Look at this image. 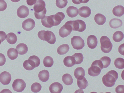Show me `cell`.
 <instances>
[{
  "label": "cell",
  "mask_w": 124,
  "mask_h": 93,
  "mask_svg": "<svg viewBox=\"0 0 124 93\" xmlns=\"http://www.w3.org/2000/svg\"><path fill=\"white\" fill-rule=\"evenodd\" d=\"M118 78V73L115 70H111L104 75L102 78L103 84L108 87H111L115 84Z\"/></svg>",
  "instance_id": "obj_1"
},
{
  "label": "cell",
  "mask_w": 124,
  "mask_h": 93,
  "mask_svg": "<svg viewBox=\"0 0 124 93\" xmlns=\"http://www.w3.org/2000/svg\"><path fill=\"white\" fill-rule=\"evenodd\" d=\"M45 7V2L43 0H38L35 4L33 9L35 16L36 19H41L45 16L46 12Z\"/></svg>",
  "instance_id": "obj_2"
},
{
  "label": "cell",
  "mask_w": 124,
  "mask_h": 93,
  "mask_svg": "<svg viewBox=\"0 0 124 93\" xmlns=\"http://www.w3.org/2000/svg\"><path fill=\"white\" fill-rule=\"evenodd\" d=\"M38 35L41 40L46 41L50 44H54L56 42L55 35L51 31L41 30L39 32Z\"/></svg>",
  "instance_id": "obj_3"
},
{
  "label": "cell",
  "mask_w": 124,
  "mask_h": 93,
  "mask_svg": "<svg viewBox=\"0 0 124 93\" xmlns=\"http://www.w3.org/2000/svg\"><path fill=\"white\" fill-rule=\"evenodd\" d=\"M102 69L103 66L101 61L100 60H95L88 68V74L91 76H97L100 74Z\"/></svg>",
  "instance_id": "obj_4"
},
{
  "label": "cell",
  "mask_w": 124,
  "mask_h": 93,
  "mask_svg": "<svg viewBox=\"0 0 124 93\" xmlns=\"http://www.w3.org/2000/svg\"><path fill=\"white\" fill-rule=\"evenodd\" d=\"M101 50L104 53H108L111 50L113 45L109 39L106 36H102L100 39Z\"/></svg>",
  "instance_id": "obj_5"
},
{
  "label": "cell",
  "mask_w": 124,
  "mask_h": 93,
  "mask_svg": "<svg viewBox=\"0 0 124 93\" xmlns=\"http://www.w3.org/2000/svg\"><path fill=\"white\" fill-rule=\"evenodd\" d=\"M68 22L72 27V31L82 32L86 29V24L85 22L82 20L78 19Z\"/></svg>",
  "instance_id": "obj_6"
},
{
  "label": "cell",
  "mask_w": 124,
  "mask_h": 93,
  "mask_svg": "<svg viewBox=\"0 0 124 93\" xmlns=\"http://www.w3.org/2000/svg\"><path fill=\"white\" fill-rule=\"evenodd\" d=\"M71 44L73 48L80 50L85 46L84 40L80 36H75L71 39Z\"/></svg>",
  "instance_id": "obj_7"
},
{
  "label": "cell",
  "mask_w": 124,
  "mask_h": 93,
  "mask_svg": "<svg viewBox=\"0 0 124 93\" xmlns=\"http://www.w3.org/2000/svg\"><path fill=\"white\" fill-rule=\"evenodd\" d=\"M26 84L24 81L21 79L17 78L14 80L12 84L13 89L18 92L23 91L26 87Z\"/></svg>",
  "instance_id": "obj_8"
},
{
  "label": "cell",
  "mask_w": 124,
  "mask_h": 93,
  "mask_svg": "<svg viewBox=\"0 0 124 93\" xmlns=\"http://www.w3.org/2000/svg\"><path fill=\"white\" fill-rule=\"evenodd\" d=\"M72 31L71 25L67 22L59 30V34L61 37L64 38L70 35Z\"/></svg>",
  "instance_id": "obj_9"
},
{
  "label": "cell",
  "mask_w": 124,
  "mask_h": 93,
  "mask_svg": "<svg viewBox=\"0 0 124 93\" xmlns=\"http://www.w3.org/2000/svg\"><path fill=\"white\" fill-rule=\"evenodd\" d=\"M35 25L34 21L32 19L29 18L24 20L22 23V26L25 30L29 31L32 30Z\"/></svg>",
  "instance_id": "obj_10"
},
{
  "label": "cell",
  "mask_w": 124,
  "mask_h": 93,
  "mask_svg": "<svg viewBox=\"0 0 124 93\" xmlns=\"http://www.w3.org/2000/svg\"><path fill=\"white\" fill-rule=\"evenodd\" d=\"M42 25L46 28H50L54 26L53 15L49 16H45L41 19Z\"/></svg>",
  "instance_id": "obj_11"
},
{
  "label": "cell",
  "mask_w": 124,
  "mask_h": 93,
  "mask_svg": "<svg viewBox=\"0 0 124 93\" xmlns=\"http://www.w3.org/2000/svg\"><path fill=\"white\" fill-rule=\"evenodd\" d=\"M11 79V75L9 72L4 71L0 74V82L3 85L9 84Z\"/></svg>",
  "instance_id": "obj_12"
},
{
  "label": "cell",
  "mask_w": 124,
  "mask_h": 93,
  "mask_svg": "<svg viewBox=\"0 0 124 93\" xmlns=\"http://www.w3.org/2000/svg\"><path fill=\"white\" fill-rule=\"evenodd\" d=\"M17 16L20 18H24L27 16L29 14V9L24 5L21 6L17 11Z\"/></svg>",
  "instance_id": "obj_13"
},
{
  "label": "cell",
  "mask_w": 124,
  "mask_h": 93,
  "mask_svg": "<svg viewBox=\"0 0 124 93\" xmlns=\"http://www.w3.org/2000/svg\"><path fill=\"white\" fill-rule=\"evenodd\" d=\"M49 89L51 93H60L63 89V87L62 84L57 82L51 84L49 86Z\"/></svg>",
  "instance_id": "obj_14"
},
{
  "label": "cell",
  "mask_w": 124,
  "mask_h": 93,
  "mask_svg": "<svg viewBox=\"0 0 124 93\" xmlns=\"http://www.w3.org/2000/svg\"><path fill=\"white\" fill-rule=\"evenodd\" d=\"M87 43L88 46L90 48H95L98 44L97 38L95 36L93 35L89 36L87 39Z\"/></svg>",
  "instance_id": "obj_15"
},
{
  "label": "cell",
  "mask_w": 124,
  "mask_h": 93,
  "mask_svg": "<svg viewBox=\"0 0 124 93\" xmlns=\"http://www.w3.org/2000/svg\"><path fill=\"white\" fill-rule=\"evenodd\" d=\"M78 13L81 16L84 18L89 17L91 13L90 8L87 6H83L78 9Z\"/></svg>",
  "instance_id": "obj_16"
},
{
  "label": "cell",
  "mask_w": 124,
  "mask_h": 93,
  "mask_svg": "<svg viewBox=\"0 0 124 93\" xmlns=\"http://www.w3.org/2000/svg\"><path fill=\"white\" fill-rule=\"evenodd\" d=\"M53 15L54 22V26L59 25L65 17L64 14L61 12H58L55 15Z\"/></svg>",
  "instance_id": "obj_17"
},
{
  "label": "cell",
  "mask_w": 124,
  "mask_h": 93,
  "mask_svg": "<svg viewBox=\"0 0 124 93\" xmlns=\"http://www.w3.org/2000/svg\"><path fill=\"white\" fill-rule=\"evenodd\" d=\"M27 60L30 65L34 68L38 67L40 63V59L38 56L35 55L30 56Z\"/></svg>",
  "instance_id": "obj_18"
},
{
  "label": "cell",
  "mask_w": 124,
  "mask_h": 93,
  "mask_svg": "<svg viewBox=\"0 0 124 93\" xmlns=\"http://www.w3.org/2000/svg\"><path fill=\"white\" fill-rule=\"evenodd\" d=\"M66 12L68 16L71 18L75 17L78 14L77 8L72 6L68 7L67 9Z\"/></svg>",
  "instance_id": "obj_19"
},
{
  "label": "cell",
  "mask_w": 124,
  "mask_h": 93,
  "mask_svg": "<svg viewBox=\"0 0 124 93\" xmlns=\"http://www.w3.org/2000/svg\"><path fill=\"white\" fill-rule=\"evenodd\" d=\"M38 77L41 81L45 82L49 79V73L48 71L45 70L40 71L39 73Z\"/></svg>",
  "instance_id": "obj_20"
},
{
  "label": "cell",
  "mask_w": 124,
  "mask_h": 93,
  "mask_svg": "<svg viewBox=\"0 0 124 93\" xmlns=\"http://www.w3.org/2000/svg\"><path fill=\"white\" fill-rule=\"evenodd\" d=\"M18 54L20 55H23L26 54L28 50L27 45L23 43H20L16 47Z\"/></svg>",
  "instance_id": "obj_21"
},
{
  "label": "cell",
  "mask_w": 124,
  "mask_h": 93,
  "mask_svg": "<svg viewBox=\"0 0 124 93\" xmlns=\"http://www.w3.org/2000/svg\"><path fill=\"white\" fill-rule=\"evenodd\" d=\"M114 15L118 17H120L124 14V8L122 5H118L114 7L112 10Z\"/></svg>",
  "instance_id": "obj_22"
},
{
  "label": "cell",
  "mask_w": 124,
  "mask_h": 93,
  "mask_svg": "<svg viewBox=\"0 0 124 93\" xmlns=\"http://www.w3.org/2000/svg\"><path fill=\"white\" fill-rule=\"evenodd\" d=\"M122 24V20L118 18H113L109 22L110 26L113 29L118 28L121 26Z\"/></svg>",
  "instance_id": "obj_23"
},
{
  "label": "cell",
  "mask_w": 124,
  "mask_h": 93,
  "mask_svg": "<svg viewBox=\"0 0 124 93\" xmlns=\"http://www.w3.org/2000/svg\"><path fill=\"white\" fill-rule=\"evenodd\" d=\"M77 82L78 86L81 89H85L88 85L87 80L84 77L77 79Z\"/></svg>",
  "instance_id": "obj_24"
},
{
  "label": "cell",
  "mask_w": 124,
  "mask_h": 93,
  "mask_svg": "<svg viewBox=\"0 0 124 93\" xmlns=\"http://www.w3.org/2000/svg\"><path fill=\"white\" fill-rule=\"evenodd\" d=\"M94 20L96 23L99 25L103 24L106 21V18L103 15L100 13L96 14L94 16Z\"/></svg>",
  "instance_id": "obj_25"
},
{
  "label": "cell",
  "mask_w": 124,
  "mask_h": 93,
  "mask_svg": "<svg viewBox=\"0 0 124 93\" xmlns=\"http://www.w3.org/2000/svg\"><path fill=\"white\" fill-rule=\"evenodd\" d=\"M63 63L66 66L70 67L75 64V61L72 56H68L65 57L63 59Z\"/></svg>",
  "instance_id": "obj_26"
},
{
  "label": "cell",
  "mask_w": 124,
  "mask_h": 93,
  "mask_svg": "<svg viewBox=\"0 0 124 93\" xmlns=\"http://www.w3.org/2000/svg\"><path fill=\"white\" fill-rule=\"evenodd\" d=\"M7 54L8 57L11 60H14L16 59L18 55L17 50L13 48H11L8 50Z\"/></svg>",
  "instance_id": "obj_27"
},
{
  "label": "cell",
  "mask_w": 124,
  "mask_h": 93,
  "mask_svg": "<svg viewBox=\"0 0 124 93\" xmlns=\"http://www.w3.org/2000/svg\"><path fill=\"white\" fill-rule=\"evenodd\" d=\"M70 47L66 44H64L60 46L57 48V52L60 55H63L66 54L69 51Z\"/></svg>",
  "instance_id": "obj_28"
},
{
  "label": "cell",
  "mask_w": 124,
  "mask_h": 93,
  "mask_svg": "<svg viewBox=\"0 0 124 93\" xmlns=\"http://www.w3.org/2000/svg\"><path fill=\"white\" fill-rule=\"evenodd\" d=\"M6 40L8 42L11 44H15L17 40L16 35L13 32H10L7 35Z\"/></svg>",
  "instance_id": "obj_29"
},
{
  "label": "cell",
  "mask_w": 124,
  "mask_h": 93,
  "mask_svg": "<svg viewBox=\"0 0 124 93\" xmlns=\"http://www.w3.org/2000/svg\"><path fill=\"white\" fill-rule=\"evenodd\" d=\"M62 79L63 83L67 85H71L73 82V79L71 75L68 73L64 74L62 77Z\"/></svg>",
  "instance_id": "obj_30"
},
{
  "label": "cell",
  "mask_w": 124,
  "mask_h": 93,
  "mask_svg": "<svg viewBox=\"0 0 124 93\" xmlns=\"http://www.w3.org/2000/svg\"><path fill=\"white\" fill-rule=\"evenodd\" d=\"M74 75L77 79L84 77L85 75L84 70L81 67L77 68L74 70Z\"/></svg>",
  "instance_id": "obj_31"
},
{
  "label": "cell",
  "mask_w": 124,
  "mask_h": 93,
  "mask_svg": "<svg viewBox=\"0 0 124 93\" xmlns=\"http://www.w3.org/2000/svg\"><path fill=\"white\" fill-rule=\"evenodd\" d=\"M124 38V34L123 32L120 31L115 32L113 34V39L116 42H120L122 41Z\"/></svg>",
  "instance_id": "obj_32"
},
{
  "label": "cell",
  "mask_w": 124,
  "mask_h": 93,
  "mask_svg": "<svg viewBox=\"0 0 124 93\" xmlns=\"http://www.w3.org/2000/svg\"><path fill=\"white\" fill-rule=\"evenodd\" d=\"M74 58L75 64H79L83 61L84 57L83 54L80 53H76L72 56Z\"/></svg>",
  "instance_id": "obj_33"
},
{
  "label": "cell",
  "mask_w": 124,
  "mask_h": 93,
  "mask_svg": "<svg viewBox=\"0 0 124 93\" xmlns=\"http://www.w3.org/2000/svg\"><path fill=\"white\" fill-rule=\"evenodd\" d=\"M114 64L115 67L117 68L120 69H124V59L122 58H118L115 60Z\"/></svg>",
  "instance_id": "obj_34"
},
{
  "label": "cell",
  "mask_w": 124,
  "mask_h": 93,
  "mask_svg": "<svg viewBox=\"0 0 124 93\" xmlns=\"http://www.w3.org/2000/svg\"><path fill=\"white\" fill-rule=\"evenodd\" d=\"M43 63L45 66L47 67H51L54 64L53 59L50 56H46L44 59Z\"/></svg>",
  "instance_id": "obj_35"
},
{
  "label": "cell",
  "mask_w": 124,
  "mask_h": 93,
  "mask_svg": "<svg viewBox=\"0 0 124 93\" xmlns=\"http://www.w3.org/2000/svg\"><path fill=\"white\" fill-rule=\"evenodd\" d=\"M100 60L101 61L103 66V69L108 67L110 65L111 60L109 57L104 56L101 58Z\"/></svg>",
  "instance_id": "obj_36"
},
{
  "label": "cell",
  "mask_w": 124,
  "mask_h": 93,
  "mask_svg": "<svg viewBox=\"0 0 124 93\" xmlns=\"http://www.w3.org/2000/svg\"><path fill=\"white\" fill-rule=\"evenodd\" d=\"M41 85L40 83L35 82L31 85V89L33 92L36 93L39 92L41 90Z\"/></svg>",
  "instance_id": "obj_37"
},
{
  "label": "cell",
  "mask_w": 124,
  "mask_h": 93,
  "mask_svg": "<svg viewBox=\"0 0 124 93\" xmlns=\"http://www.w3.org/2000/svg\"><path fill=\"white\" fill-rule=\"evenodd\" d=\"M68 2L67 0H56V5L60 8H62L66 6Z\"/></svg>",
  "instance_id": "obj_38"
},
{
  "label": "cell",
  "mask_w": 124,
  "mask_h": 93,
  "mask_svg": "<svg viewBox=\"0 0 124 93\" xmlns=\"http://www.w3.org/2000/svg\"><path fill=\"white\" fill-rule=\"evenodd\" d=\"M23 65L24 68L27 70H32L34 68L29 63L27 60H26L24 62L23 64Z\"/></svg>",
  "instance_id": "obj_39"
},
{
  "label": "cell",
  "mask_w": 124,
  "mask_h": 93,
  "mask_svg": "<svg viewBox=\"0 0 124 93\" xmlns=\"http://www.w3.org/2000/svg\"><path fill=\"white\" fill-rule=\"evenodd\" d=\"M7 8V4L4 0H0V11H3Z\"/></svg>",
  "instance_id": "obj_40"
},
{
  "label": "cell",
  "mask_w": 124,
  "mask_h": 93,
  "mask_svg": "<svg viewBox=\"0 0 124 93\" xmlns=\"http://www.w3.org/2000/svg\"><path fill=\"white\" fill-rule=\"evenodd\" d=\"M115 91L116 93H124V85H120L117 86L116 88Z\"/></svg>",
  "instance_id": "obj_41"
},
{
  "label": "cell",
  "mask_w": 124,
  "mask_h": 93,
  "mask_svg": "<svg viewBox=\"0 0 124 93\" xmlns=\"http://www.w3.org/2000/svg\"><path fill=\"white\" fill-rule=\"evenodd\" d=\"M6 62V59L5 55L2 53H0V66L3 65Z\"/></svg>",
  "instance_id": "obj_42"
},
{
  "label": "cell",
  "mask_w": 124,
  "mask_h": 93,
  "mask_svg": "<svg viewBox=\"0 0 124 93\" xmlns=\"http://www.w3.org/2000/svg\"><path fill=\"white\" fill-rule=\"evenodd\" d=\"M7 38V35L4 31H0V40L1 42L5 40Z\"/></svg>",
  "instance_id": "obj_43"
},
{
  "label": "cell",
  "mask_w": 124,
  "mask_h": 93,
  "mask_svg": "<svg viewBox=\"0 0 124 93\" xmlns=\"http://www.w3.org/2000/svg\"><path fill=\"white\" fill-rule=\"evenodd\" d=\"M124 44L123 43L120 45L119 47L118 51L121 54L124 55Z\"/></svg>",
  "instance_id": "obj_44"
},
{
  "label": "cell",
  "mask_w": 124,
  "mask_h": 93,
  "mask_svg": "<svg viewBox=\"0 0 124 93\" xmlns=\"http://www.w3.org/2000/svg\"><path fill=\"white\" fill-rule=\"evenodd\" d=\"M37 0H27L26 2L27 4L29 6H32L35 4Z\"/></svg>",
  "instance_id": "obj_45"
},
{
  "label": "cell",
  "mask_w": 124,
  "mask_h": 93,
  "mask_svg": "<svg viewBox=\"0 0 124 93\" xmlns=\"http://www.w3.org/2000/svg\"><path fill=\"white\" fill-rule=\"evenodd\" d=\"M73 3L76 4H79L81 3V0H72Z\"/></svg>",
  "instance_id": "obj_46"
},
{
  "label": "cell",
  "mask_w": 124,
  "mask_h": 93,
  "mask_svg": "<svg viewBox=\"0 0 124 93\" xmlns=\"http://www.w3.org/2000/svg\"><path fill=\"white\" fill-rule=\"evenodd\" d=\"M89 0H81V3H85L88 2Z\"/></svg>",
  "instance_id": "obj_47"
},
{
  "label": "cell",
  "mask_w": 124,
  "mask_h": 93,
  "mask_svg": "<svg viewBox=\"0 0 124 93\" xmlns=\"http://www.w3.org/2000/svg\"><path fill=\"white\" fill-rule=\"evenodd\" d=\"M14 2H17L19 1L20 0H10Z\"/></svg>",
  "instance_id": "obj_48"
},
{
  "label": "cell",
  "mask_w": 124,
  "mask_h": 93,
  "mask_svg": "<svg viewBox=\"0 0 124 93\" xmlns=\"http://www.w3.org/2000/svg\"><path fill=\"white\" fill-rule=\"evenodd\" d=\"M1 40H0V44H1Z\"/></svg>",
  "instance_id": "obj_49"
}]
</instances>
